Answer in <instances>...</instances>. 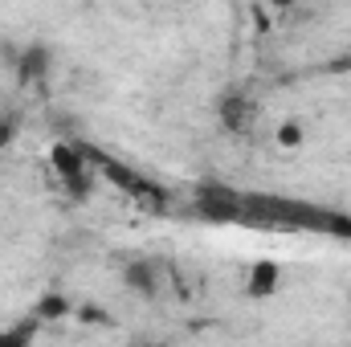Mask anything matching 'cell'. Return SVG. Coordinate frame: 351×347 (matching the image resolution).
Segmentation results:
<instances>
[{"label":"cell","instance_id":"obj_5","mask_svg":"<svg viewBox=\"0 0 351 347\" xmlns=\"http://www.w3.org/2000/svg\"><path fill=\"white\" fill-rule=\"evenodd\" d=\"M331 70H339V74H351V45H348V53H343V58H335V62H331Z\"/></svg>","mask_w":351,"mask_h":347},{"label":"cell","instance_id":"obj_3","mask_svg":"<svg viewBox=\"0 0 351 347\" xmlns=\"http://www.w3.org/2000/svg\"><path fill=\"white\" fill-rule=\"evenodd\" d=\"M278 286H282V265L274 258H262L250 265V286H245L250 298H274Z\"/></svg>","mask_w":351,"mask_h":347},{"label":"cell","instance_id":"obj_4","mask_svg":"<svg viewBox=\"0 0 351 347\" xmlns=\"http://www.w3.org/2000/svg\"><path fill=\"white\" fill-rule=\"evenodd\" d=\"M127 286L139 294H156V265L152 261H131L127 265Z\"/></svg>","mask_w":351,"mask_h":347},{"label":"cell","instance_id":"obj_6","mask_svg":"<svg viewBox=\"0 0 351 347\" xmlns=\"http://www.w3.org/2000/svg\"><path fill=\"white\" fill-rule=\"evenodd\" d=\"M298 139H302V131H298V127H286V131H282V143H298Z\"/></svg>","mask_w":351,"mask_h":347},{"label":"cell","instance_id":"obj_7","mask_svg":"<svg viewBox=\"0 0 351 347\" xmlns=\"http://www.w3.org/2000/svg\"><path fill=\"white\" fill-rule=\"evenodd\" d=\"M274 4H290V0H274Z\"/></svg>","mask_w":351,"mask_h":347},{"label":"cell","instance_id":"obj_2","mask_svg":"<svg viewBox=\"0 0 351 347\" xmlns=\"http://www.w3.org/2000/svg\"><path fill=\"white\" fill-rule=\"evenodd\" d=\"M192 213L200 221H208V225H237V217H241V188L204 180L192 192Z\"/></svg>","mask_w":351,"mask_h":347},{"label":"cell","instance_id":"obj_1","mask_svg":"<svg viewBox=\"0 0 351 347\" xmlns=\"http://www.w3.org/2000/svg\"><path fill=\"white\" fill-rule=\"evenodd\" d=\"M241 229L258 233H315V237H351V217L302 196L286 192H250L241 188Z\"/></svg>","mask_w":351,"mask_h":347}]
</instances>
